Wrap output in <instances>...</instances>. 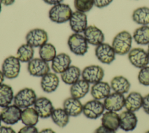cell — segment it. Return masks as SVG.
Here are the masks:
<instances>
[{"mask_svg": "<svg viewBox=\"0 0 149 133\" xmlns=\"http://www.w3.org/2000/svg\"><path fill=\"white\" fill-rule=\"evenodd\" d=\"M133 37L131 34L126 30H122L117 33L112 41V47L116 54L124 55L132 49Z\"/></svg>", "mask_w": 149, "mask_h": 133, "instance_id": "cell-1", "label": "cell"}, {"mask_svg": "<svg viewBox=\"0 0 149 133\" xmlns=\"http://www.w3.org/2000/svg\"><path fill=\"white\" fill-rule=\"evenodd\" d=\"M73 12L69 5L59 4L54 5L49 10L50 20L56 23H63L69 20Z\"/></svg>", "mask_w": 149, "mask_h": 133, "instance_id": "cell-2", "label": "cell"}, {"mask_svg": "<svg viewBox=\"0 0 149 133\" xmlns=\"http://www.w3.org/2000/svg\"><path fill=\"white\" fill-rule=\"evenodd\" d=\"M37 98L36 93L33 89L25 88L15 95L13 103L20 108L24 109L33 106Z\"/></svg>", "mask_w": 149, "mask_h": 133, "instance_id": "cell-3", "label": "cell"}, {"mask_svg": "<svg viewBox=\"0 0 149 133\" xmlns=\"http://www.w3.org/2000/svg\"><path fill=\"white\" fill-rule=\"evenodd\" d=\"M88 43L81 33H73L68 39V45L70 51L76 55H85L88 49Z\"/></svg>", "mask_w": 149, "mask_h": 133, "instance_id": "cell-4", "label": "cell"}, {"mask_svg": "<svg viewBox=\"0 0 149 133\" xmlns=\"http://www.w3.org/2000/svg\"><path fill=\"white\" fill-rule=\"evenodd\" d=\"M20 68V61L18 58L15 56L10 55L3 60L1 71L5 78L9 79H13L19 76Z\"/></svg>", "mask_w": 149, "mask_h": 133, "instance_id": "cell-5", "label": "cell"}, {"mask_svg": "<svg viewBox=\"0 0 149 133\" xmlns=\"http://www.w3.org/2000/svg\"><path fill=\"white\" fill-rule=\"evenodd\" d=\"M104 103L100 100L93 99L83 104V114L89 119L95 120L102 116L104 112Z\"/></svg>", "mask_w": 149, "mask_h": 133, "instance_id": "cell-6", "label": "cell"}, {"mask_svg": "<svg viewBox=\"0 0 149 133\" xmlns=\"http://www.w3.org/2000/svg\"><path fill=\"white\" fill-rule=\"evenodd\" d=\"M130 64L136 68H142L149 64V58L146 51L143 48L136 47L132 48L127 54Z\"/></svg>", "mask_w": 149, "mask_h": 133, "instance_id": "cell-7", "label": "cell"}, {"mask_svg": "<svg viewBox=\"0 0 149 133\" xmlns=\"http://www.w3.org/2000/svg\"><path fill=\"white\" fill-rule=\"evenodd\" d=\"M81 76L83 79L88 83L93 85L102 80L104 76V71L99 65H90L83 69Z\"/></svg>", "mask_w": 149, "mask_h": 133, "instance_id": "cell-8", "label": "cell"}, {"mask_svg": "<svg viewBox=\"0 0 149 133\" xmlns=\"http://www.w3.org/2000/svg\"><path fill=\"white\" fill-rule=\"evenodd\" d=\"M95 55L101 63L110 64L115 60L116 53L111 45L104 42L96 46Z\"/></svg>", "mask_w": 149, "mask_h": 133, "instance_id": "cell-9", "label": "cell"}, {"mask_svg": "<svg viewBox=\"0 0 149 133\" xmlns=\"http://www.w3.org/2000/svg\"><path fill=\"white\" fill-rule=\"evenodd\" d=\"M27 71L29 74L33 76L42 77L49 72L50 67L48 62L40 58H35L28 62Z\"/></svg>", "mask_w": 149, "mask_h": 133, "instance_id": "cell-10", "label": "cell"}, {"mask_svg": "<svg viewBox=\"0 0 149 133\" xmlns=\"http://www.w3.org/2000/svg\"><path fill=\"white\" fill-rule=\"evenodd\" d=\"M48 34L44 29L36 28L30 30L26 36V43L34 47H40L47 43Z\"/></svg>", "mask_w": 149, "mask_h": 133, "instance_id": "cell-11", "label": "cell"}, {"mask_svg": "<svg viewBox=\"0 0 149 133\" xmlns=\"http://www.w3.org/2000/svg\"><path fill=\"white\" fill-rule=\"evenodd\" d=\"M22 110V109L14 104L3 108L0 112L2 121L7 125L17 123L20 120Z\"/></svg>", "mask_w": 149, "mask_h": 133, "instance_id": "cell-12", "label": "cell"}, {"mask_svg": "<svg viewBox=\"0 0 149 133\" xmlns=\"http://www.w3.org/2000/svg\"><path fill=\"white\" fill-rule=\"evenodd\" d=\"M69 22L71 30L75 33H83L88 26L86 14L77 10L72 13Z\"/></svg>", "mask_w": 149, "mask_h": 133, "instance_id": "cell-13", "label": "cell"}, {"mask_svg": "<svg viewBox=\"0 0 149 133\" xmlns=\"http://www.w3.org/2000/svg\"><path fill=\"white\" fill-rule=\"evenodd\" d=\"M125 100L124 94L116 92L110 93L104 100L105 109L107 111H119L125 106Z\"/></svg>", "mask_w": 149, "mask_h": 133, "instance_id": "cell-14", "label": "cell"}, {"mask_svg": "<svg viewBox=\"0 0 149 133\" xmlns=\"http://www.w3.org/2000/svg\"><path fill=\"white\" fill-rule=\"evenodd\" d=\"M33 107L41 118H47L51 117L54 109L51 101L45 97L37 98Z\"/></svg>", "mask_w": 149, "mask_h": 133, "instance_id": "cell-15", "label": "cell"}, {"mask_svg": "<svg viewBox=\"0 0 149 133\" xmlns=\"http://www.w3.org/2000/svg\"><path fill=\"white\" fill-rule=\"evenodd\" d=\"M83 36L88 44L95 46L104 43L105 40L102 31L94 25L88 26L83 32Z\"/></svg>", "mask_w": 149, "mask_h": 133, "instance_id": "cell-16", "label": "cell"}, {"mask_svg": "<svg viewBox=\"0 0 149 133\" xmlns=\"http://www.w3.org/2000/svg\"><path fill=\"white\" fill-rule=\"evenodd\" d=\"M71 62V58L68 54L59 53L51 61V68L54 73L61 74L70 66Z\"/></svg>", "mask_w": 149, "mask_h": 133, "instance_id": "cell-17", "label": "cell"}, {"mask_svg": "<svg viewBox=\"0 0 149 133\" xmlns=\"http://www.w3.org/2000/svg\"><path fill=\"white\" fill-rule=\"evenodd\" d=\"M119 116V128L125 131L134 130L137 124V118L134 112L128 110L122 112Z\"/></svg>", "mask_w": 149, "mask_h": 133, "instance_id": "cell-18", "label": "cell"}, {"mask_svg": "<svg viewBox=\"0 0 149 133\" xmlns=\"http://www.w3.org/2000/svg\"><path fill=\"white\" fill-rule=\"evenodd\" d=\"M59 79L56 74L48 72L41 77L40 86L42 90L47 93L55 92L59 86Z\"/></svg>", "mask_w": 149, "mask_h": 133, "instance_id": "cell-19", "label": "cell"}, {"mask_svg": "<svg viewBox=\"0 0 149 133\" xmlns=\"http://www.w3.org/2000/svg\"><path fill=\"white\" fill-rule=\"evenodd\" d=\"M83 104L79 99L73 97L66 98L63 102V108L70 117H77L83 113Z\"/></svg>", "mask_w": 149, "mask_h": 133, "instance_id": "cell-20", "label": "cell"}, {"mask_svg": "<svg viewBox=\"0 0 149 133\" xmlns=\"http://www.w3.org/2000/svg\"><path fill=\"white\" fill-rule=\"evenodd\" d=\"M110 85L104 81H100L93 85L91 88V95L94 99L100 100L105 99L111 93Z\"/></svg>", "mask_w": 149, "mask_h": 133, "instance_id": "cell-21", "label": "cell"}, {"mask_svg": "<svg viewBox=\"0 0 149 133\" xmlns=\"http://www.w3.org/2000/svg\"><path fill=\"white\" fill-rule=\"evenodd\" d=\"M143 96L137 92H130L125 100V107L126 110L136 112L142 107Z\"/></svg>", "mask_w": 149, "mask_h": 133, "instance_id": "cell-22", "label": "cell"}, {"mask_svg": "<svg viewBox=\"0 0 149 133\" xmlns=\"http://www.w3.org/2000/svg\"><path fill=\"white\" fill-rule=\"evenodd\" d=\"M110 86L113 92L124 94L129 92L131 85L126 78L118 75L114 76L111 79Z\"/></svg>", "mask_w": 149, "mask_h": 133, "instance_id": "cell-23", "label": "cell"}, {"mask_svg": "<svg viewBox=\"0 0 149 133\" xmlns=\"http://www.w3.org/2000/svg\"><path fill=\"white\" fill-rule=\"evenodd\" d=\"M70 86L71 96L79 100L84 97L90 90V83L83 79H79Z\"/></svg>", "mask_w": 149, "mask_h": 133, "instance_id": "cell-24", "label": "cell"}, {"mask_svg": "<svg viewBox=\"0 0 149 133\" xmlns=\"http://www.w3.org/2000/svg\"><path fill=\"white\" fill-rule=\"evenodd\" d=\"M81 72L80 68L75 65H70L66 70L61 74V78L63 83L72 85L80 79Z\"/></svg>", "mask_w": 149, "mask_h": 133, "instance_id": "cell-25", "label": "cell"}, {"mask_svg": "<svg viewBox=\"0 0 149 133\" xmlns=\"http://www.w3.org/2000/svg\"><path fill=\"white\" fill-rule=\"evenodd\" d=\"M102 116V125L114 131H116L119 128V116L116 112L107 111Z\"/></svg>", "mask_w": 149, "mask_h": 133, "instance_id": "cell-26", "label": "cell"}, {"mask_svg": "<svg viewBox=\"0 0 149 133\" xmlns=\"http://www.w3.org/2000/svg\"><path fill=\"white\" fill-rule=\"evenodd\" d=\"M133 22L141 26L149 24V7L141 6L135 9L132 15Z\"/></svg>", "mask_w": 149, "mask_h": 133, "instance_id": "cell-27", "label": "cell"}, {"mask_svg": "<svg viewBox=\"0 0 149 133\" xmlns=\"http://www.w3.org/2000/svg\"><path fill=\"white\" fill-rule=\"evenodd\" d=\"M39 116L34 107H30L22 110L20 120L24 125L35 126L39 120Z\"/></svg>", "mask_w": 149, "mask_h": 133, "instance_id": "cell-28", "label": "cell"}, {"mask_svg": "<svg viewBox=\"0 0 149 133\" xmlns=\"http://www.w3.org/2000/svg\"><path fill=\"white\" fill-rule=\"evenodd\" d=\"M12 88L6 84L0 85V107L4 108L11 104L14 99Z\"/></svg>", "mask_w": 149, "mask_h": 133, "instance_id": "cell-29", "label": "cell"}, {"mask_svg": "<svg viewBox=\"0 0 149 133\" xmlns=\"http://www.w3.org/2000/svg\"><path fill=\"white\" fill-rule=\"evenodd\" d=\"M69 117L63 108H54L51 115L53 123L61 128H63L68 125L69 121Z\"/></svg>", "mask_w": 149, "mask_h": 133, "instance_id": "cell-30", "label": "cell"}, {"mask_svg": "<svg viewBox=\"0 0 149 133\" xmlns=\"http://www.w3.org/2000/svg\"><path fill=\"white\" fill-rule=\"evenodd\" d=\"M133 38L139 45L149 44V26H141L133 32Z\"/></svg>", "mask_w": 149, "mask_h": 133, "instance_id": "cell-31", "label": "cell"}, {"mask_svg": "<svg viewBox=\"0 0 149 133\" xmlns=\"http://www.w3.org/2000/svg\"><path fill=\"white\" fill-rule=\"evenodd\" d=\"M34 48L27 43L21 45L16 52V57L22 62H29L33 58Z\"/></svg>", "mask_w": 149, "mask_h": 133, "instance_id": "cell-32", "label": "cell"}, {"mask_svg": "<svg viewBox=\"0 0 149 133\" xmlns=\"http://www.w3.org/2000/svg\"><path fill=\"white\" fill-rule=\"evenodd\" d=\"M38 53L40 58L46 62H49L56 56V50L53 44L47 43L40 47Z\"/></svg>", "mask_w": 149, "mask_h": 133, "instance_id": "cell-33", "label": "cell"}, {"mask_svg": "<svg viewBox=\"0 0 149 133\" xmlns=\"http://www.w3.org/2000/svg\"><path fill=\"white\" fill-rule=\"evenodd\" d=\"M94 6V0H74V6L77 11L86 13Z\"/></svg>", "mask_w": 149, "mask_h": 133, "instance_id": "cell-34", "label": "cell"}, {"mask_svg": "<svg viewBox=\"0 0 149 133\" xmlns=\"http://www.w3.org/2000/svg\"><path fill=\"white\" fill-rule=\"evenodd\" d=\"M137 79L141 85L145 86H149V66L147 65L140 69Z\"/></svg>", "mask_w": 149, "mask_h": 133, "instance_id": "cell-35", "label": "cell"}, {"mask_svg": "<svg viewBox=\"0 0 149 133\" xmlns=\"http://www.w3.org/2000/svg\"><path fill=\"white\" fill-rule=\"evenodd\" d=\"M17 133H38V131L35 126L25 125L20 128Z\"/></svg>", "mask_w": 149, "mask_h": 133, "instance_id": "cell-36", "label": "cell"}, {"mask_svg": "<svg viewBox=\"0 0 149 133\" xmlns=\"http://www.w3.org/2000/svg\"><path fill=\"white\" fill-rule=\"evenodd\" d=\"M113 0H94V6L98 8H102L109 5Z\"/></svg>", "mask_w": 149, "mask_h": 133, "instance_id": "cell-37", "label": "cell"}, {"mask_svg": "<svg viewBox=\"0 0 149 133\" xmlns=\"http://www.w3.org/2000/svg\"><path fill=\"white\" fill-rule=\"evenodd\" d=\"M142 108L144 112L149 115V93L147 94L143 97Z\"/></svg>", "mask_w": 149, "mask_h": 133, "instance_id": "cell-38", "label": "cell"}, {"mask_svg": "<svg viewBox=\"0 0 149 133\" xmlns=\"http://www.w3.org/2000/svg\"><path fill=\"white\" fill-rule=\"evenodd\" d=\"M94 133H116V132L101 125L95 130Z\"/></svg>", "mask_w": 149, "mask_h": 133, "instance_id": "cell-39", "label": "cell"}, {"mask_svg": "<svg viewBox=\"0 0 149 133\" xmlns=\"http://www.w3.org/2000/svg\"><path fill=\"white\" fill-rule=\"evenodd\" d=\"M0 133H16V132L10 127L0 126Z\"/></svg>", "mask_w": 149, "mask_h": 133, "instance_id": "cell-40", "label": "cell"}, {"mask_svg": "<svg viewBox=\"0 0 149 133\" xmlns=\"http://www.w3.org/2000/svg\"><path fill=\"white\" fill-rule=\"evenodd\" d=\"M45 3L51 5H55L59 4H61L63 0H42Z\"/></svg>", "mask_w": 149, "mask_h": 133, "instance_id": "cell-41", "label": "cell"}, {"mask_svg": "<svg viewBox=\"0 0 149 133\" xmlns=\"http://www.w3.org/2000/svg\"><path fill=\"white\" fill-rule=\"evenodd\" d=\"M15 0H0L1 4H3L5 6H9L12 5Z\"/></svg>", "mask_w": 149, "mask_h": 133, "instance_id": "cell-42", "label": "cell"}, {"mask_svg": "<svg viewBox=\"0 0 149 133\" xmlns=\"http://www.w3.org/2000/svg\"><path fill=\"white\" fill-rule=\"evenodd\" d=\"M38 133H55V132L51 128H44L41 130Z\"/></svg>", "mask_w": 149, "mask_h": 133, "instance_id": "cell-43", "label": "cell"}, {"mask_svg": "<svg viewBox=\"0 0 149 133\" xmlns=\"http://www.w3.org/2000/svg\"><path fill=\"white\" fill-rule=\"evenodd\" d=\"M4 78H5V76H4L2 71L0 70V85L3 83V82L4 80Z\"/></svg>", "mask_w": 149, "mask_h": 133, "instance_id": "cell-44", "label": "cell"}, {"mask_svg": "<svg viewBox=\"0 0 149 133\" xmlns=\"http://www.w3.org/2000/svg\"><path fill=\"white\" fill-rule=\"evenodd\" d=\"M147 54H148V58H149V44H148V48H147Z\"/></svg>", "mask_w": 149, "mask_h": 133, "instance_id": "cell-45", "label": "cell"}, {"mask_svg": "<svg viewBox=\"0 0 149 133\" xmlns=\"http://www.w3.org/2000/svg\"><path fill=\"white\" fill-rule=\"evenodd\" d=\"M1 122H2V120H1V113H0V126H1Z\"/></svg>", "mask_w": 149, "mask_h": 133, "instance_id": "cell-46", "label": "cell"}, {"mask_svg": "<svg viewBox=\"0 0 149 133\" xmlns=\"http://www.w3.org/2000/svg\"><path fill=\"white\" fill-rule=\"evenodd\" d=\"M1 3L0 2V13H1Z\"/></svg>", "mask_w": 149, "mask_h": 133, "instance_id": "cell-47", "label": "cell"}, {"mask_svg": "<svg viewBox=\"0 0 149 133\" xmlns=\"http://www.w3.org/2000/svg\"><path fill=\"white\" fill-rule=\"evenodd\" d=\"M145 133H149V130H148V131H147Z\"/></svg>", "mask_w": 149, "mask_h": 133, "instance_id": "cell-48", "label": "cell"}]
</instances>
